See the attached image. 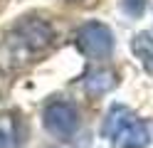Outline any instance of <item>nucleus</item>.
Wrapping results in <instances>:
<instances>
[{"label":"nucleus","mask_w":153,"mask_h":148,"mask_svg":"<svg viewBox=\"0 0 153 148\" xmlns=\"http://www.w3.org/2000/svg\"><path fill=\"white\" fill-rule=\"evenodd\" d=\"M54 45V27L42 17H25L3 35L0 42V64L17 69L35 62Z\"/></svg>","instance_id":"1"},{"label":"nucleus","mask_w":153,"mask_h":148,"mask_svg":"<svg viewBox=\"0 0 153 148\" xmlns=\"http://www.w3.org/2000/svg\"><path fill=\"white\" fill-rule=\"evenodd\" d=\"M74 42L79 52L89 59H106L114 52V32L109 25L99 22V20H89L84 22L74 35Z\"/></svg>","instance_id":"2"},{"label":"nucleus","mask_w":153,"mask_h":148,"mask_svg":"<svg viewBox=\"0 0 153 148\" xmlns=\"http://www.w3.org/2000/svg\"><path fill=\"white\" fill-rule=\"evenodd\" d=\"M45 128L57 138H69L79 128V111L69 101H50L42 111Z\"/></svg>","instance_id":"3"},{"label":"nucleus","mask_w":153,"mask_h":148,"mask_svg":"<svg viewBox=\"0 0 153 148\" xmlns=\"http://www.w3.org/2000/svg\"><path fill=\"white\" fill-rule=\"evenodd\" d=\"M111 143H114V148H146L151 143L148 123H143L138 116H133L131 121L111 138Z\"/></svg>","instance_id":"4"},{"label":"nucleus","mask_w":153,"mask_h":148,"mask_svg":"<svg viewBox=\"0 0 153 148\" xmlns=\"http://www.w3.org/2000/svg\"><path fill=\"white\" fill-rule=\"evenodd\" d=\"M116 84H119L116 72H114V69H106V67L91 69V72L84 77V89H87L89 96H104V94H109L111 89H116Z\"/></svg>","instance_id":"5"},{"label":"nucleus","mask_w":153,"mask_h":148,"mask_svg":"<svg viewBox=\"0 0 153 148\" xmlns=\"http://www.w3.org/2000/svg\"><path fill=\"white\" fill-rule=\"evenodd\" d=\"M22 146V126L13 111L0 114V148H20Z\"/></svg>","instance_id":"6"},{"label":"nucleus","mask_w":153,"mask_h":148,"mask_svg":"<svg viewBox=\"0 0 153 148\" xmlns=\"http://www.w3.org/2000/svg\"><path fill=\"white\" fill-rule=\"evenodd\" d=\"M136 116L131 111L128 106H123V104H114L109 111H106V116H104V123H101V136L104 138H114L123 126H126L131 118Z\"/></svg>","instance_id":"7"},{"label":"nucleus","mask_w":153,"mask_h":148,"mask_svg":"<svg viewBox=\"0 0 153 148\" xmlns=\"http://www.w3.org/2000/svg\"><path fill=\"white\" fill-rule=\"evenodd\" d=\"M131 52L141 62V67L148 74H153V35L151 32H138L131 39Z\"/></svg>","instance_id":"8"},{"label":"nucleus","mask_w":153,"mask_h":148,"mask_svg":"<svg viewBox=\"0 0 153 148\" xmlns=\"http://www.w3.org/2000/svg\"><path fill=\"white\" fill-rule=\"evenodd\" d=\"M148 7V0H121V10L128 17H141Z\"/></svg>","instance_id":"9"}]
</instances>
